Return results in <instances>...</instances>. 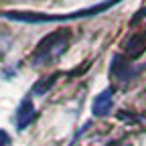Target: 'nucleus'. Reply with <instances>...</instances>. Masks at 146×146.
<instances>
[{"instance_id": "nucleus-5", "label": "nucleus", "mask_w": 146, "mask_h": 146, "mask_svg": "<svg viewBox=\"0 0 146 146\" xmlns=\"http://www.w3.org/2000/svg\"><path fill=\"white\" fill-rule=\"evenodd\" d=\"M112 106H114V89H104L100 96H96L91 110L96 116H106L112 110Z\"/></svg>"}, {"instance_id": "nucleus-6", "label": "nucleus", "mask_w": 146, "mask_h": 146, "mask_svg": "<svg viewBox=\"0 0 146 146\" xmlns=\"http://www.w3.org/2000/svg\"><path fill=\"white\" fill-rule=\"evenodd\" d=\"M8 144H10V136L4 130H0V146H8Z\"/></svg>"}, {"instance_id": "nucleus-4", "label": "nucleus", "mask_w": 146, "mask_h": 146, "mask_svg": "<svg viewBox=\"0 0 146 146\" xmlns=\"http://www.w3.org/2000/svg\"><path fill=\"white\" fill-rule=\"evenodd\" d=\"M110 73L118 79V81H130L136 73H138V69H130V63L128 61H124L120 55L118 57H114V63H112V69H110Z\"/></svg>"}, {"instance_id": "nucleus-3", "label": "nucleus", "mask_w": 146, "mask_h": 146, "mask_svg": "<svg viewBox=\"0 0 146 146\" xmlns=\"http://www.w3.org/2000/svg\"><path fill=\"white\" fill-rule=\"evenodd\" d=\"M33 116H35V106H33L31 98H25V100L21 102V106H18L16 114H14V118H16V128H18V130H25V128L31 124Z\"/></svg>"}, {"instance_id": "nucleus-2", "label": "nucleus", "mask_w": 146, "mask_h": 146, "mask_svg": "<svg viewBox=\"0 0 146 146\" xmlns=\"http://www.w3.org/2000/svg\"><path fill=\"white\" fill-rule=\"evenodd\" d=\"M67 45H69V33H53V35H49L47 39H43L39 43V47H36V51L33 55L35 65H43V63H49L53 59H57L67 49Z\"/></svg>"}, {"instance_id": "nucleus-1", "label": "nucleus", "mask_w": 146, "mask_h": 146, "mask_svg": "<svg viewBox=\"0 0 146 146\" xmlns=\"http://www.w3.org/2000/svg\"><path fill=\"white\" fill-rule=\"evenodd\" d=\"M120 0H106V2L91 6V8H83V10H75L69 14H41V12H0V16L4 18H12V21H21V23H61V21H73V18H85V16H94L100 14L104 10H108L110 6H114Z\"/></svg>"}]
</instances>
